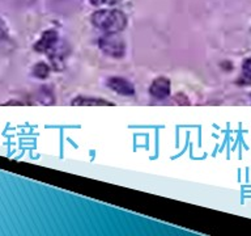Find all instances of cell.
<instances>
[{
	"instance_id": "52a82bcc",
	"label": "cell",
	"mask_w": 251,
	"mask_h": 236,
	"mask_svg": "<svg viewBox=\"0 0 251 236\" xmlns=\"http://www.w3.org/2000/svg\"><path fill=\"white\" fill-rule=\"evenodd\" d=\"M50 74V68L46 63H37L33 68V75L39 79H45Z\"/></svg>"
},
{
	"instance_id": "7a4b0ae2",
	"label": "cell",
	"mask_w": 251,
	"mask_h": 236,
	"mask_svg": "<svg viewBox=\"0 0 251 236\" xmlns=\"http://www.w3.org/2000/svg\"><path fill=\"white\" fill-rule=\"evenodd\" d=\"M98 46L111 58H122L126 53V43L118 33H105L98 39Z\"/></svg>"
},
{
	"instance_id": "5b68a950",
	"label": "cell",
	"mask_w": 251,
	"mask_h": 236,
	"mask_svg": "<svg viewBox=\"0 0 251 236\" xmlns=\"http://www.w3.org/2000/svg\"><path fill=\"white\" fill-rule=\"evenodd\" d=\"M149 93L157 100H164L170 94V82L166 78H157L151 84Z\"/></svg>"
},
{
	"instance_id": "30bf717a",
	"label": "cell",
	"mask_w": 251,
	"mask_h": 236,
	"mask_svg": "<svg viewBox=\"0 0 251 236\" xmlns=\"http://www.w3.org/2000/svg\"><path fill=\"white\" fill-rule=\"evenodd\" d=\"M89 1L92 5H94V7H100V5H102V4L105 3L106 0H89Z\"/></svg>"
},
{
	"instance_id": "8992f818",
	"label": "cell",
	"mask_w": 251,
	"mask_h": 236,
	"mask_svg": "<svg viewBox=\"0 0 251 236\" xmlns=\"http://www.w3.org/2000/svg\"><path fill=\"white\" fill-rule=\"evenodd\" d=\"M74 105H80V106H109L113 105L111 102L105 101V100H102V98H92V97H77L75 98L74 102H72Z\"/></svg>"
},
{
	"instance_id": "6da1fadb",
	"label": "cell",
	"mask_w": 251,
	"mask_h": 236,
	"mask_svg": "<svg viewBox=\"0 0 251 236\" xmlns=\"http://www.w3.org/2000/svg\"><path fill=\"white\" fill-rule=\"evenodd\" d=\"M92 24L103 33H119L127 25V17L119 9H100L92 15Z\"/></svg>"
},
{
	"instance_id": "9c48e42d",
	"label": "cell",
	"mask_w": 251,
	"mask_h": 236,
	"mask_svg": "<svg viewBox=\"0 0 251 236\" xmlns=\"http://www.w3.org/2000/svg\"><path fill=\"white\" fill-rule=\"evenodd\" d=\"M7 35H8L7 25H5V23H4L3 20L0 19V39L7 38Z\"/></svg>"
},
{
	"instance_id": "277c9868",
	"label": "cell",
	"mask_w": 251,
	"mask_h": 236,
	"mask_svg": "<svg viewBox=\"0 0 251 236\" xmlns=\"http://www.w3.org/2000/svg\"><path fill=\"white\" fill-rule=\"evenodd\" d=\"M58 33L55 30H47L45 31L39 39L38 42L35 43L34 49L41 53H51L56 49L58 45Z\"/></svg>"
},
{
	"instance_id": "3957f363",
	"label": "cell",
	"mask_w": 251,
	"mask_h": 236,
	"mask_svg": "<svg viewBox=\"0 0 251 236\" xmlns=\"http://www.w3.org/2000/svg\"><path fill=\"white\" fill-rule=\"evenodd\" d=\"M107 87L110 89H113L115 93L123 94V96H132L135 93V87L131 82H128L125 78H118V76H113V78L107 79Z\"/></svg>"
},
{
	"instance_id": "ba28073f",
	"label": "cell",
	"mask_w": 251,
	"mask_h": 236,
	"mask_svg": "<svg viewBox=\"0 0 251 236\" xmlns=\"http://www.w3.org/2000/svg\"><path fill=\"white\" fill-rule=\"evenodd\" d=\"M242 82L251 84V57L247 58L242 64Z\"/></svg>"
}]
</instances>
